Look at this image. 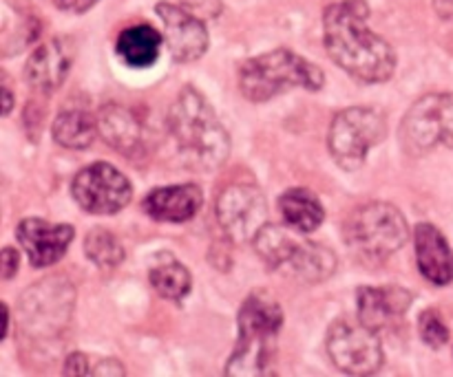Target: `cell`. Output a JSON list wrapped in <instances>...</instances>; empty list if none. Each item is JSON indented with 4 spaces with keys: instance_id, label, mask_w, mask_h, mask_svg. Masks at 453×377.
<instances>
[{
    "instance_id": "obj_13",
    "label": "cell",
    "mask_w": 453,
    "mask_h": 377,
    "mask_svg": "<svg viewBox=\"0 0 453 377\" xmlns=\"http://www.w3.org/2000/svg\"><path fill=\"white\" fill-rule=\"evenodd\" d=\"M157 16L164 22L168 51L177 62H195L206 53L208 29L197 16L171 3H159Z\"/></svg>"
},
{
    "instance_id": "obj_8",
    "label": "cell",
    "mask_w": 453,
    "mask_h": 377,
    "mask_svg": "<svg viewBox=\"0 0 453 377\" xmlns=\"http://www.w3.org/2000/svg\"><path fill=\"white\" fill-rule=\"evenodd\" d=\"M401 141L410 155H425L438 144L453 148V95H425L403 119Z\"/></svg>"
},
{
    "instance_id": "obj_16",
    "label": "cell",
    "mask_w": 453,
    "mask_h": 377,
    "mask_svg": "<svg viewBox=\"0 0 453 377\" xmlns=\"http://www.w3.org/2000/svg\"><path fill=\"white\" fill-rule=\"evenodd\" d=\"M411 294L403 287H361L358 320L374 331L389 329L407 313Z\"/></svg>"
},
{
    "instance_id": "obj_15",
    "label": "cell",
    "mask_w": 453,
    "mask_h": 377,
    "mask_svg": "<svg viewBox=\"0 0 453 377\" xmlns=\"http://www.w3.org/2000/svg\"><path fill=\"white\" fill-rule=\"evenodd\" d=\"M97 124H100L102 137L124 157L140 159L149 150V132L133 110L119 104H109L102 109Z\"/></svg>"
},
{
    "instance_id": "obj_29",
    "label": "cell",
    "mask_w": 453,
    "mask_h": 377,
    "mask_svg": "<svg viewBox=\"0 0 453 377\" xmlns=\"http://www.w3.org/2000/svg\"><path fill=\"white\" fill-rule=\"evenodd\" d=\"M3 97H4V109H3V115H9V113H12V104H13V97H12V91H9V87H4Z\"/></svg>"
},
{
    "instance_id": "obj_28",
    "label": "cell",
    "mask_w": 453,
    "mask_h": 377,
    "mask_svg": "<svg viewBox=\"0 0 453 377\" xmlns=\"http://www.w3.org/2000/svg\"><path fill=\"white\" fill-rule=\"evenodd\" d=\"M434 7L447 20H453V0H434Z\"/></svg>"
},
{
    "instance_id": "obj_22",
    "label": "cell",
    "mask_w": 453,
    "mask_h": 377,
    "mask_svg": "<svg viewBox=\"0 0 453 377\" xmlns=\"http://www.w3.org/2000/svg\"><path fill=\"white\" fill-rule=\"evenodd\" d=\"M149 278L153 290L166 300L186 298L190 291V285H193V278H190L188 269L180 260L171 259V256H166L162 263L150 268Z\"/></svg>"
},
{
    "instance_id": "obj_11",
    "label": "cell",
    "mask_w": 453,
    "mask_h": 377,
    "mask_svg": "<svg viewBox=\"0 0 453 377\" xmlns=\"http://www.w3.org/2000/svg\"><path fill=\"white\" fill-rule=\"evenodd\" d=\"M268 219V206L259 185L233 184L217 199V221L233 241H255Z\"/></svg>"
},
{
    "instance_id": "obj_30",
    "label": "cell",
    "mask_w": 453,
    "mask_h": 377,
    "mask_svg": "<svg viewBox=\"0 0 453 377\" xmlns=\"http://www.w3.org/2000/svg\"><path fill=\"white\" fill-rule=\"evenodd\" d=\"M3 313H4V325H3V336H0V338H7V334H9V309H7V305H3Z\"/></svg>"
},
{
    "instance_id": "obj_2",
    "label": "cell",
    "mask_w": 453,
    "mask_h": 377,
    "mask_svg": "<svg viewBox=\"0 0 453 377\" xmlns=\"http://www.w3.org/2000/svg\"><path fill=\"white\" fill-rule=\"evenodd\" d=\"M168 132L177 157L193 170H215L228 159L230 137L215 109L193 87L181 88L168 110Z\"/></svg>"
},
{
    "instance_id": "obj_26",
    "label": "cell",
    "mask_w": 453,
    "mask_h": 377,
    "mask_svg": "<svg viewBox=\"0 0 453 377\" xmlns=\"http://www.w3.org/2000/svg\"><path fill=\"white\" fill-rule=\"evenodd\" d=\"M53 3H56V7L60 9V11L84 13L91 7H96L97 0H53Z\"/></svg>"
},
{
    "instance_id": "obj_24",
    "label": "cell",
    "mask_w": 453,
    "mask_h": 377,
    "mask_svg": "<svg viewBox=\"0 0 453 377\" xmlns=\"http://www.w3.org/2000/svg\"><path fill=\"white\" fill-rule=\"evenodd\" d=\"M418 329L420 338H423L432 349L445 347L447 340H449V329H447L445 320H442L441 313L434 312V309H429V312H425L423 316H420Z\"/></svg>"
},
{
    "instance_id": "obj_5",
    "label": "cell",
    "mask_w": 453,
    "mask_h": 377,
    "mask_svg": "<svg viewBox=\"0 0 453 377\" xmlns=\"http://www.w3.org/2000/svg\"><path fill=\"white\" fill-rule=\"evenodd\" d=\"M255 250L270 269H288L301 283H323L336 272V256L332 250L305 238L292 237L279 225H268L255 237Z\"/></svg>"
},
{
    "instance_id": "obj_10",
    "label": "cell",
    "mask_w": 453,
    "mask_h": 377,
    "mask_svg": "<svg viewBox=\"0 0 453 377\" xmlns=\"http://www.w3.org/2000/svg\"><path fill=\"white\" fill-rule=\"evenodd\" d=\"M71 194L78 206L91 215H115L128 206L133 188L118 168L106 162H97L75 175Z\"/></svg>"
},
{
    "instance_id": "obj_25",
    "label": "cell",
    "mask_w": 453,
    "mask_h": 377,
    "mask_svg": "<svg viewBox=\"0 0 453 377\" xmlns=\"http://www.w3.org/2000/svg\"><path fill=\"white\" fill-rule=\"evenodd\" d=\"M91 358L84 356V353H71L65 362V375H88L93 373Z\"/></svg>"
},
{
    "instance_id": "obj_9",
    "label": "cell",
    "mask_w": 453,
    "mask_h": 377,
    "mask_svg": "<svg viewBox=\"0 0 453 377\" xmlns=\"http://www.w3.org/2000/svg\"><path fill=\"white\" fill-rule=\"evenodd\" d=\"M327 353L336 369L348 375H372L383 366L379 331L361 320H336L327 331Z\"/></svg>"
},
{
    "instance_id": "obj_27",
    "label": "cell",
    "mask_w": 453,
    "mask_h": 377,
    "mask_svg": "<svg viewBox=\"0 0 453 377\" xmlns=\"http://www.w3.org/2000/svg\"><path fill=\"white\" fill-rule=\"evenodd\" d=\"M18 268H20V259H18L16 250H12V247H4L3 250V278L4 281L13 278V274L18 272Z\"/></svg>"
},
{
    "instance_id": "obj_21",
    "label": "cell",
    "mask_w": 453,
    "mask_h": 377,
    "mask_svg": "<svg viewBox=\"0 0 453 377\" xmlns=\"http://www.w3.org/2000/svg\"><path fill=\"white\" fill-rule=\"evenodd\" d=\"M279 210H281L286 223L301 234H310L319 230V225L326 219V210H323L321 201L310 190H288L279 199Z\"/></svg>"
},
{
    "instance_id": "obj_7",
    "label": "cell",
    "mask_w": 453,
    "mask_h": 377,
    "mask_svg": "<svg viewBox=\"0 0 453 377\" xmlns=\"http://www.w3.org/2000/svg\"><path fill=\"white\" fill-rule=\"evenodd\" d=\"M388 131L383 113L367 106L345 109L332 119L327 146L343 170H357L363 166L367 153L379 144Z\"/></svg>"
},
{
    "instance_id": "obj_4",
    "label": "cell",
    "mask_w": 453,
    "mask_h": 377,
    "mask_svg": "<svg viewBox=\"0 0 453 377\" xmlns=\"http://www.w3.org/2000/svg\"><path fill=\"white\" fill-rule=\"evenodd\" d=\"M323 82V71L290 49L261 53L239 69V88L250 102H268L290 88L319 91Z\"/></svg>"
},
{
    "instance_id": "obj_12",
    "label": "cell",
    "mask_w": 453,
    "mask_h": 377,
    "mask_svg": "<svg viewBox=\"0 0 453 377\" xmlns=\"http://www.w3.org/2000/svg\"><path fill=\"white\" fill-rule=\"evenodd\" d=\"M75 230L71 225H53L44 219H25L18 223L16 237L34 268L56 265L69 250Z\"/></svg>"
},
{
    "instance_id": "obj_6",
    "label": "cell",
    "mask_w": 453,
    "mask_h": 377,
    "mask_svg": "<svg viewBox=\"0 0 453 377\" xmlns=\"http://www.w3.org/2000/svg\"><path fill=\"white\" fill-rule=\"evenodd\" d=\"M407 221L389 203H365L349 215L345 241L367 260H383L401 250L407 241Z\"/></svg>"
},
{
    "instance_id": "obj_3",
    "label": "cell",
    "mask_w": 453,
    "mask_h": 377,
    "mask_svg": "<svg viewBox=\"0 0 453 377\" xmlns=\"http://www.w3.org/2000/svg\"><path fill=\"white\" fill-rule=\"evenodd\" d=\"M237 322V347L230 356L226 373L234 377L270 373L283 327V312L279 303L264 291H255L243 300Z\"/></svg>"
},
{
    "instance_id": "obj_23",
    "label": "cell",
    "mask_w": 453,
    "mask_h": 377,
    "mask_svg": "<svg viewBox=\"0 0 453 377\" xmlns=\"http://www.w3.org/2000/svg\"><path fill=\"white\" fill-rule=\"evenodd\" d=\"M84 252H87V259H91L102 269L118 268L124 260V256H127L119 238L104 228H96L87 234Z\"/></svg>"
},
{
    "instance_id": "obj_17",
    "label": "cell",
    "mask_w": 453,
    "mask_h": 377,
    "mask_svg": "<svg viewBox=\"0 0 453 377\" xmlns=\"http://www.w3.org/2000/svg\"><path fill=\"white\" fill-rule=\"evenodd\" d=\"M203 194L195 184L184 185H166L146 194L144 207L146 215L155 221L164 223H184L190 221L199 210H202Z\"/></svg>"
},
{
    "instance_id": "obj_14",
    "label": "cell",
    "mask_w": 453,
    "mask_h": 377,
    "mask_svg": "<svg viewBox=\"0 0 453 377\" xmlns=\"http://www.w3.org/2000/svg\"><path fill=\"white\" fill-rule=\"evenodd\" d=\"M73 44L66 38H53L35 47L27 60L25 78L38 93H51L62 87L73 66Z\"/></svg>"
},
{
    "instance_id": "obj_19",
    "label": "cell",
    "mask_w": 453,
    "mask_h": 377,
    "mask_svg": "<svg viewBox=\"0 0 453 377\" xmlns=\"http://www.w3.org/2000/svg\"><path fill=\"white\" fill-rule=\"evenodd\" d=\"M100 124L87 109H62L53 119V139L69 150H84L96 141Z\"/></svg>"
},
{
    "instance_id": "obj_20",
    "label": "cell",
    "mask_w": 453,
    "mask_h": 377,
    "mask_svg": "<svg viewBox=\"0 0 453 377\" xmlns=\"http://www.w3.org/2000/svg\"><path fill=\"white\" fill-rule=\"evenodd\" d=\"M162 51V35L150 25L128 26L118 38V56L133 69H149Z\"/></svg>"
},
{
    "instance_id": "obj_1",
    "label": "cell",
    "mask_w": 453,
    "mask_h": 377,
    "mask_svg": "<svg viewBox=\"0 0 453 377\" xmlns=\"http://www.w3.org/2000/svg\"><path fill=\"white\" fill-rule=\"evenodd\" d=\"M365 0H341L323 13V40L332 60L367 84L388 82L396 71V53L367 25Z\"/></svg>"
},
{
    "instance_id": "obj_18",
    "label": "cell",
    "mask_w": 453,
    "mask_h": 377,
    "mask_svg": "<svg viewBox=\"0 0 453 377\" xmlns=\"http://www.w3.org/2000/svg\"><path fill=\"white\" fill-rule=\"evenodd\" d=\"M418 269L434 285H449L453 281V252L441 230L420 223L414 234Z\"/></svg>"
}]
</instances>
